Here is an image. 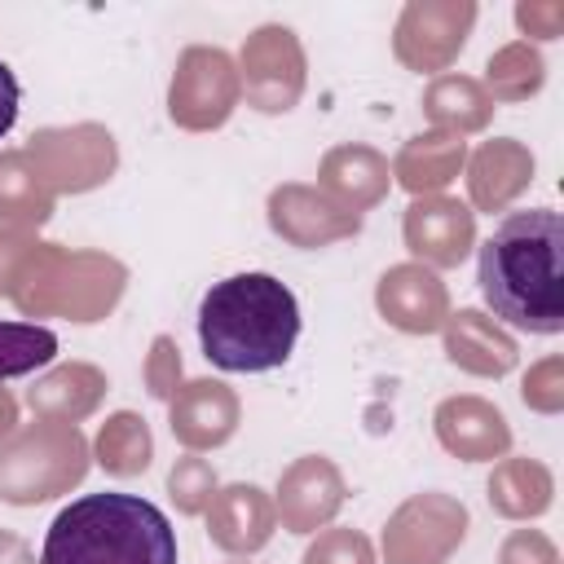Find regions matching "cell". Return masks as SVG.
I'll return each instance as SVG.
<instances>
[{"label":"cell","mask_w":564,"mask_h":564,"mask_svg":"<svg viewBox=\"0 0 564 564\" xmlns=\"http://www.w3.org/2000/svg\"><path fill=\"white\" fill-rule=\"evenodd\" d=\"M480 295L516 330H564V220L551 207H524L498 220L480 247Z\"/></svg>","instance_id":"1"},{"label":"cell","mask_w":564,"mask_h":564,"mask_svg":"<svg viewBox=\"0 0 564 564\" xmlns=\"http://www.w3.org/2000/svg\"><path fill=\"white\" fill-rule=\"evenodd\" d=\"M203 357L229 375H264L286 366L300 339V304L273 273H234L198 304Z\"/></svg>","instance_id":"2"},{"label":"cell","mask_w":564,"mask_h":564,"mask_svg":"<svg viewBox=\"0 0 564 564\" xmlns=\"http://www.w3.org/2000/svg\"><path fill=\"white\" fill-rule=\"evenodd\" d=\"M40 564H176V529L141 494H84L48 524Z\"/></svg>","instance_id":"3"},{"label":"cell","mask_w":564,"mask_h":564,"mask_svg":"<svg viewBox=\"0 0 564 564\" xmlns=\"http://www.w3.org/2000/svg\"><path fill=\"white\" fill-rule=\"evenodd\" d=\"M123 264L97 251H66L57 242H35L9 300L22 313H53L66 322H97L123 295Z\"/></svg>","instance_id":"4"},{"label":"cell","mask_w":564,"mask_h":564,"mask_svg":"<svg viewBox=\"0 0 564 564\" xmlns=\"http://www.w3.org/2000/svg\"><path fill=\"white\" fill-rule=\"evenodd\" d=\"M88 471V441L75 423L40 419L0 441V498L13 507L48 502L75 489Z\"/></svg>","instance_id":"5"},{"label":"cell","mask_w":564,"mask_h":564,"mask_svg":"<svg viewBox=\"0 0 564 564\" xmlns=\"http://www.w3.org/2000/svg\"><path fill=\"white\" fill-rule=\"evenodd\" d=\"M238 97H242L238 66H234V57L225 48L194 44V48H185L176 57L172 88H167V115H172L176 128L212 132L234 115Z\"/></svg>","instance_id":"6"},{"label":"cell","mask_w":564,"mask_h":564,"mask_svg":"<svg viewBox=\"0 0 564 564\" xmlns=\"http://www.w3.org/2000/svg\"><path fill=\"white\" fill-rule=\"evenodd\" d=\"M26 159L35 163V172L53 194H84L110 181L119 150L101 123H75V128H40L26 145Z\"/></svg>","instance_id":"7"},{"label":"cell","mask_w":564,"mask_h":564,"mask_svg":"<svg viewBox=\"0 0 564 564\" xmlns=\"http://www.w3.org/2000/svg\"><path fill=\"white\" fill-rule=\"evenodd\" d=\"M467 538V507L449 494H414L383 524L388 564H445Z\"/></svg>","instance_id":"8"},{"label":"cell","mask_w":564,"mask_h":564,"mask_svg":"<svg viewBox=\"0 0 564 564\" xmlns=\"http://www.w3.org/2000/svg\"><path fill=\"white\" fill-rule=\"evenodd\" d=\"M247 106L260 115H286L304 93V48L291 26H260L242 44V70H238Z\"/></svg>","instance_id":"9"},{"label":"cell","mask_w":564,"mask_h":564,"mask_svg":"<svg viewBox=\"0 0 564 564\" xmlns=\"http://www.w3.org/2000/svg\"><path fill=\"white\" fill-rule=\"evenodd\" d=\"M471 22H476V4L471 0H410L397 18V35H392V48L401 57V66L410 70H445L467 35H471Z\"/></svg>","instance_id":"10"},{"label":"cell","mask_w":564,"mask_h":564,"mask_svg":"<svg viewBox=\"0 0 564 564\" xmlns=\"http://www.w3.org/2000/svg\"><path fill=\"white\" fill-rule=\"evenodd\" d=\"M401 234H405V247L414 251V264L454 269L476 247V212L463 207L458 198L427 194V198H414L405 207Z\"/></svg>","instance_id":"11"},{"label":"cell","mask_w":564,"mask_h":564,"mask_svg":"<svg viewBox=\"0 0 564 564\" xmlns=\"http://www.w3.org/2000/svg\"><path fill=\"white\" fill-rule=\"evenodd\" d=\"M269 225L291 247H326V242L352 238L361 229V216L344 212L313 185H278L269 194Z\"/></svg>","instance_id":"12"},{"label":"cell","mask_w":564,"mask_h":564,"mask_svg":"<svg viewBox=\"0 0 564 564\" xmlns=\"http://www.w3.org/2000/svg\"><path fill=\"white\" fill-rule=\"evenodd\" d=\"M375 304L383 322L405 335H432L449 317V291L423 264H392L375 286Z\"/></svg>","instance_id":"13"},{"label":"cell","mask_w":564,"mask_h":564,"mask_svg":"<svg viewBox=\"0 0 564 564\" xmlns=\"http://www.w3.org/2000/svg\"><path fill=\"white\" fill-rule=\"evenodd\" d=\"M344 507V476L330 458L304 454L295 458L278 480V520L291 533H313Z\"/></svg>","instance_id":"14"},{"label":"cell","mask_w":564,"mask_h":564,"mask_svg":"<svg viewBox=\"0 0 564 564\" xmlns=\"http://www.w3.org/2000/svg\"><path fill=\"white\" fill-rule=\"evenodd\" d=\"M436 441L463 463H494L511 449V427L498 405L480 397H449L432 414Z\"/></svg>","instance_id":"15"},{"label":"cell","mask_w":564,"mask_h":564,"mask_svg":"<svg viewBox=\"0 0 564 564\" xmlns=\"http://www.w3.org/2000/svg\"><path fill=\"white\" fill-rule=\"evenodd\" d=\"M234 427H238V397L220 379H194L172 392V436L189 454L225 445Z\"/></svg>","instance_id":"16"},{"label":"cell","mask_w":564,"mask_h":564,"mask_svg":"<svg viewBox=\"0 0 564 564\" xmlns=\"http://www.w3.org/2000/svg\"><path fill=\"white\" fill-rule=\"evenodd\" d=\"M278 511L269 502V494L260 485H229L216 489L212 507H207V533L220 551L229 555H251L273 538Z\"/></svg>","instance_id":"17"},{"label":"cell","mask_w":564,"mask_h":564,"mask_svg":"<svg viewBox=\"0 0 564 564\" xmlns=\"http://www.w3.org/2000/svg\"><path fill=\"white\" fill-rule=\"evenodd\" d=\"M388 185H392V167L370 145H335L317 167V189L352 216L383 203Z\"/></svg>","instance_id":"18"},{"label":"cell","mask_w":564,"mask_h":564,"mask_svg":"<svg viewBox=\"0 0 564 564\" xmlns=\"http://www.w3.org/2000/svg\"><path fill=\"white\" fill-rule=\"evenodd\" d=\"M445 357L467 370V375H480V379H502L511 366H516V339L494 322L485 317L480 308H458L445 317Z\"/></svg>","instance_id":"19"},{"label":"cell","mask_w":564,"mask_h":564,"mask_svg":"<svg viewBox=\"0 0 564 564\" xmlns=\"http://www.w3.org/2000/svg\"><path fill=\"white\" fill-rule=\"evenodd\" d=\"M467 163V141L454 137V132H419L401 145L397 163H392V176L401 189H410L414 198H427V194H441Z\"/></svg>","instance_id":"20"},{"label":"cell","mask_w":564,"mask_h":564,"mask_svg":"<svg viewBox=\"0 0 564 564\" xmlns=\"http://www.w3.org/2000/svg\"><path fill=\"white\" fill-rule=\"evenodd\" d=\"M529 181H533V154L520 141H511V137L485 141L471 154L467 189H471V203L480 212H502Z\"/></svg>","instance_id":"21"},{"label":"cell","mask_w":564,"mask_h":564,"mask_svg":"<svg viewBox=\"0 0 564 564\" xmlns=\"http://www.w3.org/2000/svg\"><path fill=\"white\" fill-rule=\"evenodd\" d=\"M106 392V375L97 366H84V361H70V366H57L48 370L44 379H35V388L26 392V405L40 414V419H53V423H75L84 414L97 410Z\"/></svg>","instance_id":"22"},{"label":"cell","mask_w":564,"mask_h":564,"mask_svg":"<svg viewBox=\"0 0 564 564\" xmlns=\"http://www.w3.org/2000/svg\"><path fill=\"white\" fill-rule=\"evenodd\" d=\"M53 189L26 159V150H0V225L4 229H26L44 225L53 216Z\"/></svg>","instance_id":"23"},{"label":"cell","mask_w":564,"mask_h":564,"mask_svg":"<svg viewBox=\"0 0 564 564\" xmlns=\"http://www.w3.org/2000/svg\"><path fill=\"white\" fill-rule=\"evenodd\" d=\"M555 480L538 458H502L489 476V507L507 520H533L551 507Z\"/></svg>","instance_id":"24"},{"label":"cell","mask_w":564,"mask_h":564,"mask_svg":"<svg viewBox=\"0 0 564 564\" xmlns=\"http://www.w3.org/2000/svg\"><path fill=\"white\" fill-rule=\"evenodd\" d=\"M423 115L432 119L436 132H480L494 115V97L480 88V79L467 75H441L427 93H423Z\"/></svg>","instance_id":"25"},{"label":"cell","mask_w":564,"mask_h":564,"mask_svg":"<svg viewBox=\"0 0 564 564\" xmlns=\"http://www.w3.org/2000/svg\"><path fill=\"white\" fill-rule=\"evenodd\" d=\"M154 458V436L145 427L141 414L132 410H119L101 423L97 432V463L110 471V476H141Z\"/></svg>","instance_id":"26"},{"label":"cell","mask_w":564,"mask_h":564,"mask_svg":"<svg viewBox=\"0 0 564 564\" xmlns=\"http://www.w3.org/2000/svg\"><path fill=\"white\" fill-rule=\"evenodd\" d=\"M485 70H489V75H485L480 88H485L494 101H524V97H533V93L542 88V79H546V66H542L538 48H529L524 40L498 48Z\"/></svg>","instance_id":"27"},{"label":"cell","mask_w":564,"mask_h":564,"mask_svg":"<svg viewBox=\"0 0 564 564\" xmlns=\"http://www.w3.org/2000/svg\"><path fill=\"white\" fill-rule=\"evenodd\" d=\"M57 357V335L35 322H0V379L31 375Z\"/></svg>","instance_id":"28"},{"label":"cell","mask_w":564,"mask_h":564,"mask_svg":"<svg viewBox=\"0 0 564 564\" xmlns=\"http://www.w3.org/2000/svg\"><path fill=\"white\" fill-rule=\"evenodd\" d=\"M167 494H172L176 511H185V516L207 511L212 498H216V471H212V463L198 458V454L176 458L172 471H167Z\"/></svg>","instance_id":"29"},{"label":"cell","mask_w":564,"mask_h":564,"mask_svg":"<svg viewBox=\"0 0 564 564\" xmlns=\"http://www.w3.org/2000/svg\"><path fill=\"white\" fill-rule=\"evenodd\" d=\"M304 564H375V546L357 529H326L304 551Z\"/></svg>","instance_id":"30"},{"label":"cell","mask_w":564,"mask_h":564,"mask_svg":"<svg viewBox=\"0 0 564 564\" xmlns=\"http://www.w3.org/2000/svg\"><path fill=\"white\" fill-rule=\"evenodd\" d=\"M520 397H524V405H533V410H542V414H555V410L564 405V366H560V357L538 361V366L524 375Z\"/></svg>","instance_id":"31"},{"label":"cell","mask_w":564,"mask_h":564,"mask_svg":"<svg viewBox=\"0 0 564 564\" xmlns=\"http://www.w3.org/2000/svg\"><path fill=\"white\" fill-rule=\"evenodd\" d=\"M145 388L154 397H163V401H172V392L181 388V352H176V344L167 335H159L150 357H145Z\"/></svg>","instance_id":"32"},{"label":"cell","mask_w":564,"mask_h":564,"mask_svg":"<svg viewBox=\"0 0 564 564\" xmlns=\"http://www.w3.org/2000/svg\"><path fill=\"white\" fill-rule=\"evenodd\" d=\"M498 564H560V555H555V546H551L546 533H538V529H516V533L502 542Z\"/></svg>","instance_id":"33"},{"label":"cell","mask_w":564,"mask_h":564,"mask_svg":"<svg viewBox=\"0 0 564 564\" xmlns=\"http://www.w3.org/2000/svg\"><path fill=\"white\" fill-rule=\"evenodd\" d=\"M35 242L40 238H31L26 229H0V295L13 291V282H18L22 264H26V256L35 251Z\"/></svg>","instance_id":"34"},{"label":"cell","mask_w":564,"mask_h":564,"mask_svg":"<svg viewBox=\"0 0 564 564\" xmlns=\"http://www.w3.org/2000/svg\"><path fill=\"white\" fill-rule=\"evenodd\" d=\"M516 22L524 35H538V40H555L564 31V4H538V0H524L516 4Z\"/></svg>","instance_id":"35"},{"label":"cell","mask_w":564,"mask_h":564,"mask_svg":"<svg viewBox=\"0 0 564 564\" xmlns=\"http://www.w3.org/2000/svg\"><path fill=\"white\" fill-rule=\"evenodd\" d=\"M18 101H22V88H18L13 70L0 62V137H9V128L18 119Z\"/></svg>","instance_id":"36"},{"label":"cell","mask_w":564,"mask_h":564,"mask_svg":"<svg viewBox=\"0 0 564 564\" xmlns=\"http://www.w3.org/2000/svg\"><path fill=\"white\" fill-rule=\"evenodd\" d=\"M0 564H35L31 546L18 533H9V529H0Z\"/></svg>","instance_id":"37"},{"label":"cell","mask_w":564,"mask_h":564,"mask_svg":"<svg viewBox=\"0 0 564 564\" xmlns=\"http://www.w3.org/2000/svg\"><path fill=\"white\" fill-rule=\"evenodd\" d=\"M13 427H18V401H13L9 388L0 383V441L13 436Z\"/></svg>","instance_id":"38"}]
</instances>
